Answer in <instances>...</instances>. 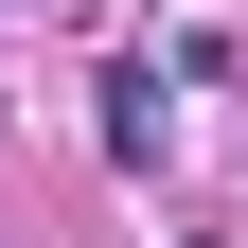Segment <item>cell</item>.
Segmentation results:
<instances>
[{
	"instance_id": "cell-1",
	"label": "cell",
	"mask_w": 248,
	"mask_h": 248,
	"mask_svg": "<svg viewBox=\"0 0 248 248\" xmlns=\"http://www.w3.org/2000/svg\"><path fill=\"white\" fill-rule=\"evenodd\" d=\"M160 142H177V107H160V71H107V160L142 177V160H160Z\"/></svg>"
}]
</instances>
